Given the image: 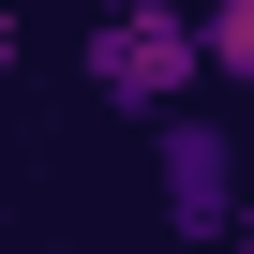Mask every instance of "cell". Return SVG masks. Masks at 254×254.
<instances>
[{
	"label": "cell",
	"mask_w": 254,
	"mask_h": 254,
	"mask_svg": "<svg viewBox=\"0 0 254 254\" xmlns=\"http://www.w3.org/2000/svg\"><path fill=\"white\" fill-rule=\"evenodd\" d=\"M194 75H209V15H194V0H105V30H90V105L165 120V105H194Z\"/></svg>",
	"instance_id": "cell-1"
},
{
	"label": "cell",
	"mask_w": 254,
	"mask_h": 254,
	"mask_svg": "<svg viewBox=\"0 0 254 254\" xmlns=\"http://www.w3.org/2000/svg\"><path fill=\"white\" fill-rule=\"evenodd\" d=\"M150 194H165L180 239H224L239 194H254V165H239V135H224L209 105H165V120H150Z\"/></svg>",
	"instance_id": "cell-2"
},
{
	"label": "cell",
	"mask_w": 254,
	"mask_h": 254,
	"mask_svg": "<svg viewBox=\"0 0 254 254\" xmlns=\"http://www.w3.org/2000/svg\"><path fill=\"white\" fill-rule=\"evenodd\" d=\"M194 15H209V75L254 90V0H194Z\"/></svg>",
	"instance_id": "cell-3"
},
{
	"label": "cell",
	"mask_w": 254,
	"mask_h": 254,
	"mask_svg": "<svg viewBox=\"0 0 254 254\" xmlns=\"http://www.w3.org/2000/svg\"><path fill=\"white\" fill-rule=\"evenodd\" d=\"M224 254H254V194H239V224H224Z\"/></svg>",
	"instance_id": "cell-4"
},
{
	"label": "cell",
	"mask_w": 254,
	"mask_h": 254,
	"mask_svg": "<svg viewBox=\"0 0 254 254\" xmlns=\"http://www.w3.org/2000/svg\"><path fill=\"white\" fill-rule=\"evenodd\" d=\"M0 60H15V15H0Z\"/></svg>",
	"instance_id": "cell-5"
}]
</instances>
